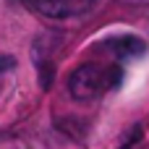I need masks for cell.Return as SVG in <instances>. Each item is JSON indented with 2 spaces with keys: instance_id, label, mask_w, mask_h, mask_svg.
I'll return each instance as SVG.
<instances>
[{
  "instance_id": "6da1fadb",
  "label": "cell",
  "mask_w": 149,
  "mask_h": 149,
  "mask_svg": "<svg viewBox=\"0 0 149 149\" xmlns=\"http://www.w3.org/2000/svg\"><path fill=\"white\" fill-rule=\"evenodd\" d=\"M123 81V68L115 63H81L71 79H68V92L79 102H89L102 97L110 89H118Z\"/></svg>"
},
{
  "instance_id": "7a4b0ae2",
  "label": "cell",
  "mask_w": 149,
  "mask_h": 149,
  "mask_svg": "<svg viewBox=\"0 0 149 149\" xmlns=\"http://www.w3.org/2000/svg\"><path fill=\"white\" fill-rule=\"evenodd\" d=\"M31 8L47 18H73L92 8V0H29Z\"/></svg>"
},
{
  "instance_id": "3957f363",
  "label": "cell",
  "mask_w": 149,
  "mask_h": 149,
  "mask_svg": "<svg viewBox=\"0 0 149 149\" xmlns=\"http://www.w3.org/2000/svg\"><path fill=\"white\" fill-rule=\"evenodd\" d=\"M105 50H110L113 55H118L120 60L126 58H139L147 52V42L141 37H134V34H123V37H113L105 42Z\"/></svg>"
},
{
  "instance_id": "277c9868",
  "label": "cell",
  "mask_w": 149,
  "mask_h": 149,
  "mask_svg": "<svg viewBox=\"0 0 149 149\" xmlns=\"http://www.w3.org/2000/svg\"><path fill=\"white\" fill-rule=\"evenodd\" d=\"M13 65H16V60H13L10 55H3V52H0V73H5V71H10Z\"/></svg>"
}]
</instances>
